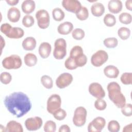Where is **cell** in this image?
<instances>
[{
    "mask_svg": "<svg viewBox=\"0 0 132 132\" xmlns=\"http://www.w3.org/2000/svg\"><path fill=\"white\" fill-rule=\"evenodd\" d=\"M4 103L8 111L17 118L23 117L31 108L29 98L22 92H15L6 96Z\"/></svg>",
    "mask_w": 132,
    "mask_h": 132,
    "instance_id": "cell-1",
    "label": "cell"
},
{
    "mask_svg": "<svg viewBox=\"0 0 132 132\" xmlns=\"http://www.w3.org/2000/svg\"><path fill=\"white\" fill-rule=\"evenodd\" d=\"M107 89L110 100L118 108H121L125 105L126 98L121 91V87L119 84L115 81L111 82L108 84Z\"/></svg>",
    "mask_w": 132,
    "mask_h": 132,
    "instance_id": "cell-2",
    "label": "cell"
},
{
    "mask_svg": "<svg viewBox=\"0 0 132 132\" xmlns=\"http://www.w3.org/2000/svg\"><path fill=\"white\" fill-rule=\"evenodd\" d=\"M0 29L2 33L10 39H20L24 35V31L21 28L12 27L8 23L2 24Z\"/></svg>",
    "mask_w": 132,
    "mask_h": 132,
    "instance_id": "cell-3",
    "label": "cell"
},
{
    "mask_svg": "<svg viewBox=\"0 0 132 132\" xmlns=\"http://www.w3.org/2000/svg\"><path fill=\"white\" fill-rule=\"evenodd\" d=\"M67 54V43L63 38H59L56 40L54 43V50L53 56L58 60L63 59Z\"/></svg>",
    "mask_w": 132,
    "mask_h": 132,
    "instance_id": "cell-4",
    "label": "cell"
},
{
    "mask_svg": "<svg viewBox=\"0 0 132 132\" xmlns=\"http://www.w3.org/2000/svg\"><path fill=\"white\" fill-rule=\"evenodd\" d=\"M22 64V61L21 57L15 54L5 57L2 61L3 67L8 70L19 69Z\"/></svg>",
    "mask_w": 132,
    "mask_h": 132,
    "instance_id": "cell-5",
    "label": "cell"
},
{
    "mask_svg": "<svg viewBox=\"0 0 132 132\" xmlns=\"http://www.w3.org/2000/svg\"><path fill=\"white\" fill-rule=\"evenodd\" d=\"M87 111L86 108L82 106L77 107L74 112L73 123L77 127H81L85 125L86 122Z\"/></svg>",
    "mask_w": 132,
    "mask_h": 132,
    "instance_id": "cell-6",
    "label": "cell"
},
{
    "mask_svg": "<svg viewBox=\"0 0 132 132\" xmlns=\"http://www.w3.org/2000/svg\"><path fill=\"white\" fill-rule=\"evenodd\" d=\"M108 59L107 53L104 50H98L92 55L91 58V64L95 67H100L104 64Z\"/></svg>",
    "mask_w": 132,
    "mask_h": 132,
    "instance_id": "cell-7",
    "label": "cell"
},
{
    "mask_svg": "<svg viewBox=\"0 0 132 132\" xmlns=\"http://www.w3.org/2000/svg\"><path fill=\"white\" fill-rule=\"evenodd\" d=\"M38 26L41 29L47 28L50 23V18L48 12L44 9L38 10L36 13Z\"/></svg>",
    "mask_w": 132,
    "mask_h": 132,
    "instance_id": "cell-8",
    "label": "cell"
},
{
    "mask_svg": "<svg viewBox=\"0 0 132 132\" xmlns=\"http://www.w3.org/2000/svg\"><path fill=\"white\" fill-rule=\"evenodd\" d=\"M61 99L59 95L53 94L51 95L47 101V111L48 113L53 114L56 110L60 108Z\"/></svg>",
    "mask_w": 132,
    "mask_h": 132,
    "instance_id": "cell-9",
    "label": "cell"
},
{
    "mask_svg": "<svg viewBox=\"0 0 132 132\" xmlns=\"http://www.w3.org/2000/svg\"><path fill=\"white\" fill-rule=\"evenodd\" d=\"M106 124L105 119L101 117L94 118L88 126L89 132H100L104 128Z\"/></svg>",
    "mask_w": 132,
    "mask_h": 132,
    "instance_id": "cell-10",
    "label": "cell"
},
{
    "mask_svg": "<svg viewBox=\"0 0 132 132\" xmlns=\"http://www.w3.org/2000/svg\"><path fill=\"white\" fill-rule=\"evenodd\" d=\"M43 121L39 117H35L27 119L25 121V126L29 131L37 130L41 128Z\"/></svg>",
    "mask_w": 132,
    "mask_h": 132,
    "instance_id": "cell-11",
    "label": "cell"
},
{
    "mask_svg": "<svg viewBox=\"0 0 132 132\" xmlns=\"http://www.w3.org/2000/svg\"><path fill=\"white\" fill-rule=\"evenodd\" d=\"M73 79V76L69 73L61 74L56 80V85L60 89H63L69 86Z\"/></svg>",
    "mask_w": 132,
    "mask_h": 132,
    "instance_id": "cell-12",
    "label": "cell"
},
{
    "mask_svg": "<svg viewBox=\"0 0 132 132\" xmlns=\"http://www.w3.org/2000/svg\"><path fill=\"white\" fill-rule=\"evenodd\" d=\"M62 5L66 10L74 13L79 11L82 6L77 0H63L62 1Z\"/></svg>",
    "mask_w": 132,
    "mask_h": 132,
    "instance_id": "cell-13",
    "label": "cell"
},
{
    "mask_svg": "<svg viewBox=\"0 0 132 132\" xmlns=\"http://www.w3.org/2000/svg\"><path fill=\"white\" fill-rule=\"evenodd\" d=\"M89 92L91 95L97 98H103L105 96V92L101 85L97 82H92L89 86Z\"/></svg>",
    "mask_w": 132,
    "mask_h": 132,
    "instance_id": "cell-14",
    "label": "cell"
},
{
    "mask_svg": "<svg viewBox=\"0 0 132 132\" xmlns=\"http://www.w3.org/2000/svg\"><path fill=\"white\" fill-rule=\"evenodd\" d=\"M122 3L120 0H110L108 4L109 11L112 13L117 14L122 9Z\"/></svg>",
    "mask_w": 132,
    "mask_h": 132,
    "instance_id": "cell-15",
    "label": "cell"
},
{
    "mask_svg": "<svg viewBox=\"0 0 132 132\" xmlns=\"http://www.w3.org/2000/svg\"><path fill=\"white\" fill-rule=\"evenodd\" d=\"M21 16V12L18 8L12 7L9 8L7 12V18L9 21L15 23L19 21Z\"/></svg>",
    "mask_w": 132,
    "mask_h": 132,
    "instance_id": "cell-16",
    "label": "cell"
},
{
    "mask_svg": "<svg viewBox=\"0 0 132 132\" xmlns=\"http://www.w3.org/2000/svg\"><path fill=\"white\" fill-rule=\"evenodd\" d=\"M52 50L51 44L48 42H42L39 47V54L43 59L47 58L50 55Z\"/></svg>",
    "mask_w": 132,
    "mask_h": 132,
    "instance_id": "cell-17",
    "label": "cell"
},
{
    "mask_svg": "<svg viewBox=\"0 0 132 132\" xmlns=\"http://www.w3.org/2000/svg\"><path fill=\"white\" fill-rule=\"evenodd\" d=\"M6 132H23L22 125L15 121H10L7 123L5 127Z\"/></svg>",
    "mask_w": 132,
    "mask_h": 132,
    "instance_id": "cell-18",
    "label": "cell"
},
{
    "mask_svg": "<svg viewBox=\"0 0 132 132\" xmlns=\"http://www.w3.org/2000/svg\"><path fill=\"white\" fill-rule=\"evenodd\" d=\"M36 4L32 0H25L23 2L21 5V8L23 12L27 14L32 13L35 9Z\"/></svg>",
    "mask_w": 132,
    "mask_h": 132,
    "instance_id": "cell-19",
    "label": "cell"
},
{
    "mask_svg": "<svg viewBox=\"0 0 132 132\" xmlns=\"http://www.w3.org/2000/svg\"><path fill=\"white\" fill-rule=\"evenodd\" d=\"M73 29V25L70 22H64L61 23L57 28V31L60 35H66L69 34Z\"/></svg>",
    "mask_w": 132,
    "mask_h": 132,
    "instance_id": "cell-20",
    "label": "cell"
},
{
    "mask_svg": "<svg viewBox=\"0 0 132 132\" xmlns=\"http://www.w3.org/2000/svg\"><path fill=\"white\" fill-rule=\"evenodd\" d=\"M104 73L108 78H116L119 74V70L116 66L109 65L104 68Z\"/></svg>",
    "mask_w": 132,
    "mask_h": 132,
    "instance_id": "cell-21",
    "label": "cell"
},
{
    "mask_svg": "<svg viewBox=\"0 0 132 132\" xmlns=\"http://www.w3.org/2000/svg\"><path fill=\"white\" fill-rule=\"evenodd\" d=\"M37 42L32 37H28L24 39L22 42V47L26 51H32L36 46Z\"/></svg>",
    "mask_w": 132,
    "mask_h": 132,
    "instance_id": "cell-22",
    "label": "cell"
},
{
    "mask_svg": "<svg viewBox=\"0 0 132 132\" xmlns=\"http://www.w3.org/2000/svg\"><path fill=\"white\" fill-rule=\"evenodd\" d=\"M92 14L96 17L102 16L105 12V7L101 3H95L92 4L91 7Z\"/></svg>",
    "mask_w": 132,
    "mask_h": 132,
    "instance_id": "cell-23",
    "label": "cell"
},
{
    "mask_svg": "<svg viewBox=\"0 0 132 132\" xmlns=\"http://www.w3.org/2000/svg\"><path fill=\"white\" fill-rule=\"evenodd\" d=\"M24 60L25 64L27 66L31 67L35 66L37 64L38 59L37 56L35 54L30 53H27L25 55L24 57Z\"/></svg>",
    "mask_w": 132,
    "mask_h": 132,
    "instance_id": "cell-24",
    "label": "cell"
},
{
    "mask_svg": "<svg viewBox=\"0 0 132 132\" xmlns=\"http://www.w3.org/2000/svg\"><path fill=\"white\" fill-rule=\"evenodd\" d=\"M83 54L84 52L82 47L80 46L76 45L71 49L70 53V57L73 59H76L81 56Z\"/></svg>",
    "mask_w": 132,
    "mask_h": 132,
    "instance_id": "cell-25",
    "label": "cell"
},
{
    "mask_svg": "<svg viewBox=\"0 0 132 132\" xmlns=\"http://www.w3.org/2000/svg\"><path fill=\"white\" fill-rule=\"evenodd\" d=\"M52 15L53 19L55 21L60 22L64 18L65 14L61 9L59 8H56L52 10Z\"/></svg>",
    "mask_w": 132,
    "mask_h": 132,
    "instance_id": "cell-26",
    "label": "cell"
},
{
    "mask_svg": "<svg viewBox=\"0 0 132 132\" xmlns=\"http://www.w3.org/2000/svg\"><path fill=\"white\" fill-rule=\"evenodd\" d=\"M75 14L76 18L78 20L80 21H84L88 19L89 16V11L86 7L81 6L80 10L76 13Z\"/></svg>",
    "mask_w": 132,
    "mask_h": 132,
    "instance_id": "cell-27",
    "label": "cell"
},
{
    "mask_svg": "<svg viewBox=\"0 0 132 132\" xmlns=\"http://www.w3.org/2000/svg\"><path fill=\"white\" fill-rule=\"evenodd\" d=\"M118 35L122 40H125L129 37L130 35V30L128 28L122 27L118 29Z\"/></svg>",
    "mask_w": 132,
    "mask_h": 132,
    "instance_id": "cell-28",
    "label": "cell"
},
{
    "mask_svg": "<svg viewBox=\"0 0 132 132\" xmlns=\"http://www.w3.org/2000/svg\"><path fill=\"white\" fill-rule=\"evenodd\" d=\"M103 21L107 26L112 27L116 23V19L113 15L110 13H108L105 15Z\"/></svg>",
    "mask_w": 132,
    "mask_h": 132,
    "instance_id": "cell-29",
    "label": "cell"
},
{
    "mask_svg": "<svg viewBox=\"0 0 132 132\" xmlns=\"http://www.w3.org/2000/svg\"><path fill=\"white\" fill-rule=\"evenodd\" d=\"M40 81L42 85L45 88L50 89L53 87V81L52 78L50 76L46 75H43L41 77Z\"/></svg>",
    "mask_w": 132,
    "mask_h": 132,
    "instance_id": "cell-30",
    "label": "cell"
},
{
    "mask_svg": "<svg viewBox=\"0 0 132 132\" xmlns=\"http://www.w3.org/2000/svg\"><path fill=\"white\" fill-rule=\"evenodd\" d=\"M103 43L104 45L107 48H114L118 44V40L117 38L114 37L107 38L104 40Z\"/></svg>",
    "mask_w": 132,
    "mask_h": 132,
    "instance_id": "cell-31",
    "label": "cell"
},
{
    "mask_svg": "<svg viewBox=\"0 0 132 132\" xmlns=\"http://www.w3.org/2000/svg\"><path fill=\"white\" fill-rule=\"evenodd\" d=\"M120 22L124 24H129L131 22V15L127 12H122L119 16Z\"/></svg>",
    "mask_w": 132,
    "mask_h": 132,
    "instance_id": "cell-32",
    "label": "cell"
},
{
    "mask_svg": "<svg viewBox=\"0 0 132 132\" xmlns=\"http://www.w3.org/2000/svg\"><path fill=\"white\" fill-rule=\"evenodd\" d=\"M120 79L122 83L124 85H131L132 82V73L131 72L123 73L120 77Z\"/></svg>",
    "mask_w": 132,
    "mask_h": 132,
    "instance_id": "cell-33",
    "label": "cell"
},
{
    "mask_svg": "<svg viewBox=\"0 0 132 132\" xmlns=\"http://www.w3.org/2000/svg\"><path fill=\"white\" fill-rule=\"evenodd\" d=\"M34 18L29 14H26L22 19V24L25 27H30L34 24Z\"/></svg>",
    "mask_w": 132,
    "mask_h": 132,
    "instance_id": "cell-34",
    "label": "cell"
},
{
    "mask_svg": "<svg viewBox=\"0 0 132 132\" xmlns=\"http://www.w3.org/2000/svg\"><path fill=\"white\" fill-rule=\"evenodd\" d=\"M43 129L45 132H55L56 130V123L52 120H48L44 124Z\"/></svg>",
    "mask_w": 132,
    "mask_h": 132,
    "instance_id": "cell-35",
    "label": "cell"
},
{
    "mask_svg": "<svg viewBox=\"0 0 132 132\" xmlns=\"http://www.w3.org/2000/svg\"><path fill=\"white\" fill-rule=\"evenodd\" d=\"M107 128L110 132H118L120 129V125L118 121L116 120H111L109 122Z\"/></svg>",
    "mask_w": 132,
    "mask_h": 132,
    "instance_id": "cell-36",
    "label": "cell"
},
{
    "mask_svg": "<svg viewBox=\"0 0 132 132\" xmlns=\"http://www.w3.org/2000/svg\"><path fill=\"white\" fill-rule=\"evenodd\" d=\"M72 36L74 39L77 40H80L84 38L85 33L84 30L81 28H75L73 30L72 32Z\"/></svg>",
    "mask_w": 132,
    "mask_h": 132,
    "instance_id": "cell-37",
    "label": "cell"
},
{
    "mask_svg": "<svg viewBox=\"0 0 132 132\" xmlns=\"http://www.w3.org/2000/svg\"><path fill=\"white\" fill-rule=\"evenodd\" d=\"M54 118L58 121H61L65 119L67 116L66 111L61 108H59L56 110L53 114Z\"/></svg>",
    "mask_w": 132,
    "mask_h": 132,
    "instance_id": "cell-38",
    "label": "cell"
},
{
    "mask_svg": "<svg viewBox=\"0 0 132 132\" xmlns=\"http://www.w3.org/2000/svg\"><path fill=\"white\" fill-rule=\"evenodd\" d=\"M0 80L1 82L3 84H4V85L9 84L12 80L11 75L9 73L7 72H3L1 74Z\"/></svg>",
    "mask_w": 132,
    "mask_h": 132,
    "instance_id": "cell-39",
    "label": "cell"
},
{
    "mask_svg": "<svg viewBox=\"0 0 132 132\" xmlns=\"http://www.w3.org/2000/svg\"><path fill=\"white\" fill-rule=\"evenodd\" d=\"M94 107L98 110H104L107 107L106 101L102 98H97L94 102Z\"/></svg>",
    "mask_w": 132,
    "mask_h": 132,
    "instance_id": "cell-40",
    "label": "cell"
},
{
    "mask_svg": "<svg viewBox=\"0 0 132 132\" xmlns=\"http://www.w3.org/2000/svg\"><path fill=\"white\" fill-rule=\"evenodd\" d=\"M64 65L67 69L71 70L76 69L77 68L74 60L70 56L65 60Z\"/></svg>",
    "mask_w": 132,
    "mask_h": 132,
    "instance_id": "cell-41",
    "label": "cell"
},
{
    "mask_svg": "<svg viewBox=\"0 0 132 132\" xmlns=\"http://www.w3.org/2000/svg\"><path fill=\"white\" fill-rule=\"evenodd\" d=\"M122 114L126 117H130L132 114V105L131 104H125L121 108Z\"/></svg>",
    "mask_w": 132,
    "mask_h": 132,
    "instance_id": "cell-42",
    "label": "cell"
},
{
    "mask_svg": "<svg viewBox=\"0 0 132 132\" xmlns=\"http://www.w3.org/2000/svg\"><path fill=\"white\" fill-rule=\"evenodd\" d=\"M71 131L70 127L66 124L61 125L58 130L59 132H70Z\"/></svg>",
    "mask_w": 132,
    "mask_h": 132,
    "instance_id": "cell-43",
    "label": "cell"
},
{
    "mask_svg": "<svg viewBox=\"0 0 132 132\" xmlns=\"http://www.w3.org/2000/svg\"><path fill=\"white\" fill-rule=\"evenodd\" d=\"M132 1L127 0L125 2V6L127 9L131 11L132 10Z\"/></svg>",
    "mask_w": 132,
    "mask_h": 132,
    "instance_id": "cell-44",
    "label": "cell"
},
{
    "mask_svg": "<svg viewBox=\"0 0 132 132\" xmlns=\"http://www.w3.org/2000/svg\"><path fill=\"white\" fill-rule=\"evenodd\" d=\"M6 3L10 6H14L17 5V4L19 2V0H6Z\"/></svg>",
    "mask_w": 132,
    "mask_h": 132,
    "instance_id": "cell-45",
    "label": "cell"
},
{
    "mask_svg": "<svg viewBox=\"0 0 132 132\" xmlns=\"http://www.w3.org/2000/svg\"><path fill=\"white\" fill-rule=\"evenodd\" d=\"M131 127H132V124L131 123H130L128 125H126L123 129V132H125V131H129L131 132L132 129H131Z\"/></svg>",
    "mask_w": 132,
    "mask_h": 132,
    "instance_id": "cell-46",
    "label": "cell"
}]
</instances>
